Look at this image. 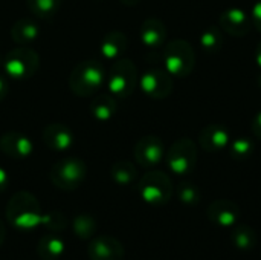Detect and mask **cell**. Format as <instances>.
Listing matches in <instances>:
<instances>
[{
	"label": "cell",
	"instance_id": "1",
	"mask_svg": "<svg viewBox=\"0 0 261 260\" xmlns=\"http://www.w3.org/2000/svg\"><path fill=\"white\" fill-rule=\"evenodd\" d=\"M41 207L34 195L29 192H17L8 201L6 219L20 231H31L41 224Z\"/></svg>",
	"mask_w": 261,
	"mask_h": 260
},
{
	"label": "cell",
	"instance_id": "2",
	"mask_svg": "<svg viewBox=\"0 0 261 260\" xmlns=\"http://www.w3.org/2000/svg\"><path fill=\"white\" fill-rule=\"evenodd\" d=\"M106 70L101 61L98 60H84L80 61L69 77V87L78 97L93 95L106 81Z\"/></svg>",
	"mask_w": 261,
	"mask_h": 260
},
{
	"label": "cell",
	"instance_id": "3",
	"mask_svg": "<svg viewBox=\"0 0 261 260\" xmlns=\"http://www.w3.org/2000/svg\"><path fill=\"white\" fill-rule=\"evenodd\" d=\"M138 192L144 202L153 207L167 205L174 193L173 182L170 176L159 170H151L145 173L138 182Z\"/></svg>",
	"mask_w": 261,
	"mask_h": 260
},
{
	"label": "cell",
	"instance_id": "4",
	"mask_svg": "<svg viewBox=\"0 0 261 260\" xmlns=\"http://www.w3.org/2000/svg\"><path fill=\"white\" fill-rule=\"evenodd\" d=\"M164 63H165V69L173 77L185 78L194 70L196 52L187 40L176 38L165 44Z\"/></svg>",
	"mask_w": 261,
	"mask_h": 260
},
{
	"label": "cell",
	"instance_id": "5",
	"mask_svg": "<svg viewBox=\"0 0 261 260\" xmlns=\"http://www.w3.org/2000/svg\"><path fill=\"white\" fill-rule=\"evenodd\" d=\"M138 84V69L128 58H118L112 63L107 75V87L116 100L128 98Z\"/></svg>",
	"mask_w": 261,
	"mask_h": 260
},
{
	"label": "cell",
	"instance_id": "6",
	"mask_svg": "<svg viewBox=\"0 0 261 260\" xmlns=\"http://www.w3.org/2000/svg\"><path fill=\"white\" fill-rule=\"evenodd\" d=\"M87 176V166L80 158H64L50 169V182L64 192L76 190Z\"/></svg>",
	"mask_w": 261,
	"mask_h": 260
},
{
	"label": "cell",
	"instance_id": "7",
	"mask_svg": "<svg viewBox=\"0 0 261 260\" xmlns=\"http://www.w3.org/2000/svg\"><path fill=\"white\" fill-rule=\"evenodd\" d=\"M38 66L40 55L28 46H20L11 49L3 57L2 67L5 74L12 80H28L38 70Z\"/></svg>",
	"mask_w": 261,
	"mask_h": 260
},
{
	"label": "cell",
	"instance_id": "8",
	"mask_svg": "<svg viewBox=\"0 0 261 260\" xmlns=\"http://www.w3.org/2000/svg\"><path fill=\"white\" fill-rule=\"evenodd\" d=\"M165 161L168 169L179 175H190L197 164V146L190 138H180L171 144L165 152Z\"/></svg>",
	"mask_w": 261,
	"mask_h": 260
},
{
	"label": "cell",
	"instance_id": "9",
	"mask_svg": "<svg viewBox=\"0 0 261 260\" xmlns=\"http://www.w3.org/2000/svg\"><path fill=\"white\" fill-rule=\"evenodd\" d=\"M142 92L153 100H164L171 95L174 83L173 75L167 69L153 67L142 74L139 80Z\"/></svg>",
	"mask_w": 261,
	"mask_h": 260
},
{
	"label": "cell",
	"instance_id": "10",
	"mask_svg": "<svg viewBox=\"0 0 261 260\" xmlns=\"http://www.w3.org/2000/svg\"><path fill=\"white\" fill-rule=\"evenodd\" d=\"M135 159L141 167L151 169L158 166L165 158V146L164 141L156 135H147L142 136L133 150Z\"/></svg>",
	"mask_w": 261,
	"mask_h": 260
},
{
	"label": "cell",
	"instance_id": "11",
	"mask_svg": "<svg viewBox=\"0 0 261 260\" xmlns=\"http://www.w3.org/2000/svg\"><path fill=\"white\" fill-rule=\"evenodd\" d=\"M206 216L211 224L220 228H232L239 224L240 208L236 202L229 199H217L208 205Z\"/></svg>",
	"mask_w": 261,
	"mask_h": 260
},
{
	"label": "cell",
	"instance_id": "12",
	"mask_svg": "<svg viewBox=\"0 0 261 260\" xmlns=\"http://www.w3.org/2000/svg\"><path fill=\"white\" fill-rule=\"evenodd\" d=\"M124 245L112 236H99L89 242L87 256L90 260H122Z\"/></svg>",
	"mask_w": 261,
	"mask_h": 260
},
{
	"label": "cell",
	"instance_id": "13",
	"mask_svg": "<svg viewBox=\"0 0 261 260\" xmlns=\"http://www.w3.org/2000/svg\"><path fill=\"white\" fill-rule=\"evenodd\" d=\"M0 150L12 159H26L34 150L32 141L28 135L20 132H6L0 136Z\"/></svg>",
	"mask_w": 261,
	"mask_h": 260
},
{
	"label": "cell",
	"instance_id": "14",
	"mask_svg": "<svg viewBox=\"0 0 261 260\" xmlns=\"http://www.w3.org/2000/svg\"><path fill=\"white\" fill-rule=\"evenodd\" d=\"M43 143L54 152H66L75 144V135L63 123L47 124L43 130Z\"/></svg>",
	"mask_w": 261,
	"mask_h": 260
},
{
	"label": "cell",
	"instance_id": "15",
	"mask_svg": "<svg viewBox=\"0 0 261 260\" xmlns=\"http://www.w3.org/2000/svg\"><path fill=\"white\" fill-rule=\"evenodd\" d=\"M219 23L225 32L232 37H245L252 28L251 17L239 8H229L220 14Z\"/></svg>",
	"mask_w": 261,
	"mask_h": 260
},
{
	"label": "cell",
	"instance_id": "16",
	"mask_svg": "<svg viewBox=\"0 0 261 260\" xmlns=\"http://www.w3.org/2000/svg\"><path fill=\"white\" fill-rule=\"evenodd\" d=\"M199 144L205 152H222L229 144V132L222 124H208L199 135Z\"/></svg>",
	"mask_w": 261,
	"mask_h": 260
},
{
	"label": "cell",
	"instance_id": "17",
	"mask_svg": "<svg viewBox=\"0 0 261 260\" xmlns=\"http://www.w3.org/2000/svg\"><path fill=\"white\" fill-rule=\"evenodd\" d=\"M141 41L148 49H158L161 48L167 40V26L159 18H147L141 25L139 29Z\"/></svg>",
	"mask_w": 261,
	"mask_h": 260
},
{
	"label": "cell",
	"instance_id": "18",
	"mask_svg": "<svg viewBox=\"0 0 261 260\" xmlns=\"http://www.w3.org/2000/svg\"><path fill=\"white\" fill-rule=\"evenodd\" d=\"M127 48H128V38L121 31L107 32L99 43V51L102 57L107 60H113V61L118 58H122Z\"/></svg>",
	"mask_w": 261,
	"mask_h": 260
},
{
	"label": "cell",
	"instance_id": "19",
	"mask_svg": "<svg viewBox=\"0 0 261 260\" xmlns=\"http://www.w3.org/2000/svg\"><path fill=\"white\" fill-rule=\"evenodd\" d=\"M118 110V101L112 93H101L90 101V113L96 121H109Z\"/></svg>",
	"mask_w": 261,
	"mask_h": 260
},
{
	"label": "cell",
	"instance_id": "20",
	"mask_svg": "<svg viewBox=\"0 0 261 260\" xmlns=\"http://www.w3.org/2000/svg\"><path fill=\"white\" fill-rule=\"evenodd\" d=\"M38 34H40V28L31 18H20L11 28V38L20 46H26L35 41Z\"/></svg>",
	"mask_w": 261,
	"mask_h": 260
},
{
	"label": "cell",
	"instance_id": "21",
	"mask_svg": "<svg viewBox=\"0 0 261 260\" xmlns=\"http://www.w3.org/2000/svg\"><path fill=\"white\" fill-rule=\"evenodd\" d=\"M231 241L237 250H240L243 253H249L255 248L258 239H257V233L252 227L237 224L236 227H232Z\"/></svg>",
	"mask_w": 261,
	"mask_h": 260
},
{
	"label": "cell",
	"instance_id": "22",
	"mask_svg": "<svg viewBox=\"0 0 261 260\" xmlns=\"http://www.w3.org/2000/svg\"><path fill=\"white\" fill-rule=\"evenodd\" d=\"M64 242L55 234L43 236L37 244V254L41 260H57L64 253Z\"/></svg>",
	"mask_w": 261,
	"mask_h": 260
},
{
	"label": "cell",
	"instance_id": "23",
	"mask_svg": "<svg viewBox=\"0 0 261 260\" xmlns=\"http://www.w3.org/2000/svg\"><path fill=\"white\" fill-rule=\"evenodd\" d=\"M110 176L118 185H132L138 179V170L130 161H116L110 167Z\"/></svg>",
	"mask_w": 261,
	"mask_h": 260
},
{
	"label": "cell",
	"instance_id": "24",
	"mask_svg": "<svg viewBox=\"0 0 261 260\" xmlns=\"http://www.w3.org/2000/svg\"><path fill=\"white\" fill-rule=\"evenodd\" d=\"M225 38L217 26H210L200 34V46L206 54H217L223 48Z\"/></svg>",
	"mask_w": 261,
	"mask_h": 260
},
{
	"label": "cell",
	"instance_id": "25",
	"mask_svg": "<svg viewBox=\"0 0 261 260\" xmlns=\"http://www.w3.org/2000/svg\"><path fill=\"white\" fill-rule=\"evenodd\" d=\"M96 227H98L96 219L92 215L81 213V215L75 216V219H73V233L81 241L92 239L93 234L96 233Z\"/></svg>",
	"mask_w": 261,
	"mask_h": 260
},
{
	"label": "cell",
	"instance_id": "26",
	"mask_svg": "<svg viewBox=\"0 0 261 260\" xmlns=\"http://www.w3.org/2000/svg\"><path fill=\"white\" fill-rule=\"evenodd\" d=\"M26 5L35 17L47 20L58 12L61 0H26Z\"/></svg>",
	"mask_w": 261,
	"mask_h": 260
},
{
	"label": "cell",
	"instance_id": "27",
	"mask_svg": "<svg viewBox=\"0 0 261 260\" xmlns=\"http://www.w3.org/2000/svg\"><path fill=\"white\" fill-rule=\"evenodd\" d=\"M177 198L184 205L194 207L200 202L202 192L196 184H193L190 181H184L177 185Z\"/></svg>",
	"mask_w": 261,
	"mask_h": 260
},
{
	"label": "cell",
	"instance_id": "28",
	"mask_svg": "<svg viewBox=\"0 0 261 260\" xmlns=\"http://www.w3.org/2000/svg\"><path fill=\"white\" fill-rule=\"evenodd\" d=\"M50 233H61L67 228V219L60 211H49L41 216V224Z\"/></svg>",
	"mask_w": 261,
	"mask_h": 260
},
{
	"label": "cell",
	"instance_id": "29",
	"mask_svg": "<svg viewBox=\"0 0 261 260\" xmlns=\"http://www.w3.org/2000/svg\"><path fill=\"white\" fill-rule=\"evenodd\" d=\"M231 156L236 161H246L252 153H254V143L249 138H237L232 144H231Z\"/></svg>",
	"mask_w": 261,
	"mask_h": 260
},
{
	"label": "cell",
	"instance_id": "30",
	"mask_svg": "<svg viewBox=\"0 0 261 260\" xmlns=\"http://www.w3.org/2000/svg\"><path fill=\"white\" fill-rule=\"evenodd\" d=\"M251 21H252V26H255V29L261 32V0L260 2H257V3L252 6V11H251Z\"/></svg>",
	"mask_w": 261,
	"mask_h": 260
},
{
	"label": "cell",
	"instance_id": "31",
	"mask_svg": "<svg viewBox=\"0 0 261 260\" xmlns=\"http://www.w3.org/2000/svg\"><path fill=\"white\" fill-rule=\"evenodd\" d=\"M251 129H252L254 136H257L261 141V112H258V113L254 116L252 124H251Z\"/></svg>",
	"mask_w": 261,
	"mask_h": 260
},
{
	"label": "cell",
	"instance_id": "32",
	"mask_svg": "<svg viewBox=\"0 0 261 260\" xmlns=\"http://www.w3.org/2000/svg\"><path fill=\"white\" fill-rule=\"evenodd\" d=\"M8 92H9V83L6 80V77L3 74H0V103L6 98Z\"/></svg>",
	"mask_w": 261,
	"mask_h": 260
},
{
	"label": "cell",
	"instance_id": "33",
	"mask_svg": "<svg viewBox=\"0 0 261 260\" xmlns=\"http://www.w3.org/2000/svg\"><path fill=\"white\" fill-rule=\"evenodd\" d=\"M9 185V175L5 169L0 167V193H3Z\"/></svg>",
	"mask_w": 261,
	"mask_h": 260
},
{
	"label": "cell",
	"instance_id": "34",
	"mask_svg": "<svg viewBox=\"0 0 261 260\" xmlns=\"http://www.w3.org/2000/svg\"><path fill=\"white\" fill-rule=\"evenodd\" d=\"M5 238H6V228H5L3 222L0 221V247H2V244L5 242Z\"/></svg>",
	"mask_w": 261,
	"mask_h": 260
},
{
	"label": "cell",
	"instance_id": "35",
	"mask_svg": "<svg viewBox=\"0 0 261 260\" xmlns=\"http://www.w3.org/2000/svg\"><path fill=\"white\" fill-rule=\"evenodd\" d=\"M122 5H125V6H135V5H138L141 0H119Z\"/></svg>",
	"mask_w": 261,
	"mask_h": 260
},
{
	"label": "cell",
	"instance_id": "36",
	"mask_svg": "<svg viewBox=\"0 0 261 260\" xmlns=\"http://www.w3.org/2000/svg\"><path fill=\"white\" fill-rule=\"evenodd\" d=\"M257 63H258V66L261 67V41L258 43V46H257Z\"/></svg>",
	"mask_w": 261,
	"mask_h": 260
},
{
	"label": "cell",
	"instance_id": "37",
	"mask_svg": "<svg viewBox=\"0 0 261 260\" xmlns=\"http://www.w3.org/2000/svg\"><path fill=\"white\" fill-rule=\"evenodd\" d=\"M2 66H3V57L0 55V67H2Z\"/></svg>",
	"mask_w": 261,
	"mask_h": 260
},
{
	"label": "cell",
	"instance_id": "38",
	"mask_svg": "<svg viewBox=\"0 0 261 260\" xmlns=\"http://www.w3.org/2000/svg\"><path fill=\"white\" fill-rule=\"evenodd\" d=\"M260 86H261V77H260Z\"/></svg>",
	"mask_w": 261,
	"mask_h": 260
}]
</instances>
